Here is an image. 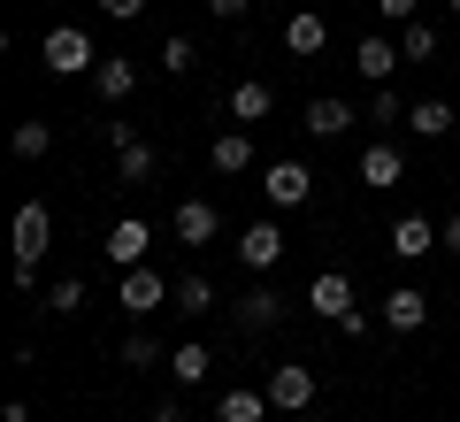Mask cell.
I'll return each mask as SVG.
<instances>
[{
  "mask_svg": "<svg viewBox=\"0 0 460 422\" xmlns=\"http://www.w3.org/2000/svg\"><path fill=\"white\" fill-rule=\"evenodd\" d=\"M0 422H31V407H23V400H8V407H0Z\"/></svg>",
  "mask_w": 460,
  "mask_h": 422,
  "instance_id": "e575fe53",
  "label": "cell"
},
{
  "mask_svg": "<svg viewBox=\"0 0 460 422\" xmlns=\"http://www.w3.org/2000/svg\"><path fill=\"white\" fill-rule=\"evenodd\" d=\"M261 391H269V407H284V415H307V407L323 400V376H314L307 361H277Z\"/></svg>",
  "mask_w": 460,
  "mask_h": 422,
  "instance_id": "6da1fadb",
  "label": "cell"
},
{
  "mask_svg": "<svg viewBox=\"0 0 460 422\" xmlns=\"http://www.w3.org/2000/svg\"><path fill=\"white\" fill-rule=\"evenodd\" d=\"M169 292H177V284H169L162 269H146V261H138V269H123V284H115V308H123V315H154Z\"/></svg>",
  "mask_w": 460,
  "mask_h": 422,
  "instance_id": "277c9868",
  "label": "cell"
},
{
  "mask_svg": "<svg viewBox=\"0 0 460 422\" xmlns=\"http://www.w3.org/2000/svg\"><path fill=\"white\" fill-rule=\"evenodd\" d=\"M284 47H292L299 62H307V54H323V47H330V16H314V8H292V16H284Z\"/></svg>",
  "mask_w": 460,
  "mask_h": 422,
  "instance_id": "5bb4252c",
  "label": "cell"
},
{
  "mask_svg": "<svg viewBox=\"0 0 460 422\" xmlns=\"http://www.w3.org/2000/svg\"><path fill=\"white\" fill-rule=\"evenodd\" d=\"M376 16L384 23H414V16H422V0H376Z\"/></svg>",
  "mask_w": 460,
  "mask_h": 422,
  "instance_id": "1f68e13d",
  "label": "cell"
},
{
  "mask_svg": "<svg viewBox=\"0 0 460 422\" xmlns=\"http://www.w3.org/2000/svg\"><path fill=\"white\" fill-rule=\"evenodd\" d=\"M384 254H392V261H429V254H445V246H438V223H429V215H399Z\"/></svg>",
  "mask_w": 460,
  "mask_h": 422,
  "instance_id": "9c48e42d",
  "label": "cell"
},
{
  "mask_svg": "<svg viewBox=\"0 0 460 422\" xmlns=\"http://www.w3.org/2000/svg\"><path fill=\"white\" fill-rule=\"evenodd\" d=\"M154 177H162V147L131 139V147L115 154V184H154Z\"/></svg>",
  "mask_w": 460,
  "mask_h": 422,
  "instance_id": "e0dca14e",
  "label": "cell"
},
{
  "mask_svg": "<svg viewBox=\"0 0 460 422\" xmlns=\"http://www.w3.org/2000/svg\"><path fill=\"white\" fill-rule=\"evenodd\" d=\"M169 238H177V246H215V238H223V208H215V200H177Z\"/></svg>",
  "mask_w": 460,
  "mask_h": 422,
  "instance_id": "5b68a950",
  "label": "cell"
},
{
  "mask_svg": "<svg viewBox=\"0 0 460 422\" xmlns=\"http://www.w3.org/2000/svg\"><path fill=\"white\" fill-rule=\"evenodd\" d=\"M269 108H277V93H269L261 77H238L230 85V123L246 130V123H269Z\"/></svg>",
  "mask_w": 460,
  "mask_h": 422,
  "instance_id": "2e32d148",
  "label": "cell"
},
{
  "mask_svg": "<svg viewBox=\"0 0 460 422\" xmlns=\"http://www.w3.org/2000/svg\"><path fill=\"white\" fill-rule=\"evenodd\" d=\"M445 8H453V16H460V0H445Z\"/></svg>",
  "mask_w": 460,
  "mask_h": 422,
  "instance_id": "d590c367",
  "label": "cell"
},
{
  "mask_svg": "<svg viewBox=\"0 0 460 422\" xmlns=\"http://www.w3.org/2000/svg\"><path fill=\"white\" fill-rule=\"evenodd\" d=\"M399 54H407V62H429V54H438V23H399Z\"/></svg>",
  "mask_w": 460,
  "mask_h": 422,
  "instance_id": "d4e9b609",
  "label": "cell"
},
{
  "mask_svg": "<svg viewBox=\"0 0 460 422\" xmlns=\"http://www.w3.org/2000/svg\"><path fill=\"white\" fill-rule=\"evenodd\" d=\"M230 308H238V330H277V323H284V300L269 292V284H253V292L230 300Z\"/></svg>",
  "mask_w": 460,
  "mask_h": 422,
  "instance_id": "ac0fdd59",
  "label": "cell"
},
{
  "mask_svg": "<svg viewBox=\"0 0 460 422\" xmlns=\"http://www.w3.org/2000/svg\"><path fill=\"white\" fill-rule=\"evenodd\" d=\"M93 93H100V108H123V100L138 93V62H123V54H100V69H93Z\"/></svg>",
  "mask_w": 460,
  "mask_h": 422,
  "instance_id": "8fae6325",
  "label": "cell"
},
{
  "mask_svg": "<svg viewBox=\"0 0 460 422\" xmlns=\"http://www.w3.org/2000/svg\"><path fill=\"white\" fill-rule=\"evenodd\" d=\"M169 300H177V315H215V284H208L199 269H184V276H177V292H169Z\"/></svg>",
  "mask_w": 460,
  "mask_h": 422,
  "instance_id": "603a6c76",
  "label": "cell"
},
{
  "mask_svg": "<svg viewBox=\"0 0 460 422\" xmlns=\"http://www.w3.org/2000/svg\"><path fill=\"white\" fill-rule=\"evenodd\" d=\"M215 422H269V391H253V384H230L223 400H215Z\"/></svg>",
  "mask_w": 460,
  "mask_h": 422,
  "instance_id": "d6986e66",
  "label": "cell"
},
{
  "mask_svg": "<svg viewBox=\"0 0 460 422\" xmlns=\"http://www.w3.org/2000/svg\"><path fill=\"white\" fill-rule=\"evenodd\" d=\"M345 130H353L345 100H307V139H345Z\"/></svg>",
  "mask_w": 460,
  "mask_h": 422,
  "instance_id": "7402d4cb",
  "label": "cell"
},
{
  "mask_svg": "<svg viewBox=\"0 0 460 422\" xmlns=\"http://www.w3.org/2000/svg\"><path fill=\"white\" fill-rule=\"evenodd\" d=\"M208 369H215V354L199 338H184V346H169V376L177 384H208Z\"/></svg>",
  "mask_w": 460,
  "mask_h": 422,
  "instance_id": "44dd1931",
  "label": "cell"
},
{
  "mask_svg": "<svg viewBox=\"0 0 460 422\" xmlns=\"http://www.w3.org/2000/svg\"><path fill=\"white\" fill-rule=\"evenodd\" d=\"M154 246V223H138V215H123V223H108V269H138Z\"/></svg>",
  "mask_w": 460,
  "mask_h": 422,
  "instance_id": "30bf717a",
  "label": "cell"
},
{
  "mask_svg": "<svg viewBox=\"0 0 460 422\" xmlns=\"http://www.w3.org/2000/svg\"><path fill=\"white\" fill-rule=\"evenodd\" d=\"M123 361H131V369H162V361H169V346L154 338V330H131V338H123Z\"/></svg>",
  "mask_w": 460,
  "mask_h": 422,
  "instance_id": "83f0119b",
  "label": "cell"
},
{
  "mask_svg": "<svg viewBox=\"0 0 460 422\" xmlns=\"http://www.w3.org/2000/svg\"><path fill=\"white\" fill-rule=\"evenodd\" d=\"M100 16H115V23H131V16H146V0H100Z\"/></svg>",
  "mask_w": 460,
  "mask_h": 422,
  "instance_id": "d6a6232c",
  "label": "cell"
},
{
  "mask_svg": "<svg viewBox=\"0 0 460 422\" xmlns=\"http://www.w3.org/2000/svg\"><path fill=\"white\" fill-rule=\"evenodd\" d=\"M192 62H199V54H192V39H177V31H169V39H162V69H169V77H184Z\"/></svg>",
  "mask_w": 460,
  "mask_h": 422,
  "instance_id": "f1b7e54d",
  "label": "cell"
},
{
  "mask_svg": "<svg viewBox=\"0 0 460 422\" xmlns=\"http://www.w3.org/2000/svg\"><path fill=\"white\" fill-rule=\"evenodd\" d=\"M39 54H47V69H54V77H93V69H100L93 39H84L77 23H54V31H47V47H39Z\"/></svg>",
  "mask_w": 460,
  "mask_h": 422,
  "instance_id": "3957f363",
  "label": "cell"
},
{
  "mask_svg": "<svg viewBox=\"0 0 460 422\" xmlns=\"http://www.w3.org/2000/svg\"><path fill=\"white\" fill-rule=\"evenodd\" d=\"M407 123H414V139H445V130H453V108H445V100H414Z\"/></svg>",
  "mask_w": 460,
  "mask_h": 422,
  "instance_id": "cb8c5ba5",
  "label": "cell"
},
{
  "mask_svg": "<svg viewBox=\"0 0 460 422\" xmlns=\"http://www.w3.org/2000/svg\"><path fill=\"white\" fill-rule=\"evenodd\" d=\"M39 308H47V315H77V308H84V276H54Z\"/></svg>",
  "mask_w": 460,
  "mask_h": 422,
  "instance_id": "4316f807",
  "label": "cell"
},
{
  "mask_svg": "<svg viewBox=\"0 0 460 422\" xmlns=\"http://www.w3.org/2000/svg\"><path fill=\"white\" fill-rule=\"evenodd\" d=\"M407 62V54H399V39H384V31H368L361 47H353V69H361L368 85H392V69Z\"/></svg>",
  "mask_w": 460,
  "mask_h": 422,
  "instance_id": "7c38bea8",
  "label": "cell"
},
{
  "mask_svg": "<svg viewBox=\"0 0 460 422\" xmlns=\"http://www.w3.org/2000/svg\"><path fill=\"white\" fill-rule=\"evenodd\" d=\"M238 261H246L253 276H269V269L284 261V223H277V215H261V223L238 230Z\"/></svg>",
  "mask_w": 460,
  "mask_h": 422,
  "instance_id": "8992f818",
  "label": "cell"
},
{
  "mask_svg": "<svg viewBox=\"0 0 460 422\" xmlns=\"http://www.w3.org/2000/svg\"><path fill=\"white\" fill-rule=\"evenodd\" d=\"M208 16H215V23H246L253 0H208Z\"/></svg>",
  "mask_w": 460,
  "mask_h": 422,
  "instance_id": "4dcf8cb0",
  "label": "cell"
},
{
  "mask_svg": "<svg viewBox=\"0 0 460 422\" xmlns=\"http://www.w3.org/2000/svg\"><path fill=\"white\" fill-rule=\"evenodd\" d=\"M376 323H384V330H399V338H407V330H422V323H429L422 284H392V292H384V308H376Z\"/></svg>",
  "mask_w": 460,
  "mask_h": 422,
  "instance_id": "ba28073f",
  "label": "cell"
},
{
  "mask_svg": "<svg viewBox=\"0 0 460 422\" xmlns=\"http://www.w3.org/2000/svg\"><path fill=\"white\" fill-rule=\"evenodd\" d=\"M368 115H376V123H407V100H399L392 85H376V100H368Z\"/></svg>",
  "mask_w": 460,
  "mask_h": 422,
  "instance_id": "f546056e",
  "label": "cell"
},
{
  "mask_svg": "<svg viewBox=\"0 0 460 422\" xmlns=\"http://www.w3.org/2000/svg\"><path fill=\"white\" fill-rule=\"evenodd\" d=\"M261 200H269V215L307 208V200H314V169H307V162H269V169H261Z\"/></svg>",
  "mask_w": 460,
  "mask_h": 422,
  "instance_id": "7a4b0ae2",
  "label": "cell"
},
{
  "mask_svg": "<svg viewBox=\"0 0 460 422\" xmlns=\"http://www.w3.org/2000/svg\"><path fill=\"white\" fill-rule=\"evenodd\" d=\"M16 162H47V147H54V123H16Z\"/></svg>",
  "mask_w": 460,
  "mask_h": 422,
  "instance_id": "484cf974",
  "label": "cell"
},
{
  "mask_svg": "<svg viewBox=\"0 0 460 422\" xmlns=\"http://www.w3.org/2000/svg\"><path fill=\"white\" fill-rule=\"evenodd\" d=\"M47 246H54V215H47V200H23V208H16V254H47Z\"/></svg>",
  "mask_w": 460,
  "mask_h": 422,
  "instance_id": "9a60e30c",
  "label": "cell"
},
{
  "mask_svg": "<svg viewBox=\"0 0 460 422\" xmlns=\"http://www.w3.org/2000/svg\"><path fill=\"white\" fill-rule=\"evenodd\" d=\"M438 246H445V254H460V215H445V223H438Z\"/></svg>",
  "mask_w": 460,
  "mask_h": 422,
  "instance_id": "836d02e7",
  "label": "cell"
},
{
  "mask_svg": "<svg viewBox=\"0 0 460 422\" xmlns=\"http://www.w3.org/2000/svg\"><path fill=\"white\" fill-rule=\"evenodd\" d=\"M208 162H215V177H246L253 169V139L246 130H223V139L208 147Z\"/></svg>",
  "mask_w": 460,
  "mask_h": 422,
  "instance_id": "ffe728a7",
  "label": "cell"
},
{
  "mask_svg": "<svg viewBox=\"0 0 460 422\" xmlns=\"http://www.w3.org/2000/svg\"><path fill=\"white\" fill-rule=\"evenodd\" d=\"M307 308L323 315L330 330H338L345 315H353V276H345V269H323V276H314V284H307Z\"/></svg>",
  "mask_w": 460,
  "mask_h": 422,
  "instance_id": "52a82bcc",
  "label": "cell"
},
{
  "mask_svg": "<svg viewBox=\"0 0 460 422\" xmlns=\"http://www.w3.org/2000/svg\"><path fill=\"white\" fill-rule=\"evenodd\" d=\"M399 177H407V154H399L392 139H376V147L361 154V184H368V193H392Z\"/></svg>",
  "mask_w": 460,
  "mask_h": 422,
  "instance_id": "4fadbf2b",
  "label": "cell"
}]
</instances>
